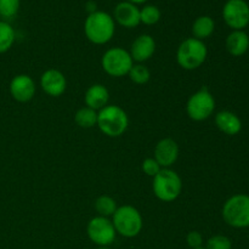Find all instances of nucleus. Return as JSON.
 I'll return each mask as SVG.
<instances>
[{
    "mask_svg": "<svg viewBox=\"0 0 249 249\" xmlns=\"http://www.w3.org/2000/svg\"><path fill=\"white\" fill-rule=\"evenodd\" d=\"M84 33L90 43L95 45H105L114 36L116 22L111 14L96 10L88 15L85 18Z\"/></svg>",
    "mask_w": 249,
    "mask_h": 249,
    "instance_id": "1",
    "label": "nucleus"
},
{
    "mask_svg": "<svg viewBox=\"0 0 249 249\" xmlns=\"http://www.w3.org/2000/svg\"><path fill=\"white\" fill-rule=\"evenodd\" d=\"M97 126L108 138H119L129 126V117L122 107L107 105L97 112Z\"/></svg>",
    "mask_w": 249,
    "mask_h": 249,
    "instance_id": "2",
    "label": "nucleus"
},
{
    "mask_svg": "<svg viewBox=\"0 0 249 249\" xmlns=\"http://www.w3.org/2000/svg\"><path fill=\"white\" fill-rule=\"evenodd\" d=\"M207 56L208 49L204 41L194 36L182 40L177 50L178 65L186 71H195L201 67L206 62Z\"/></svg>",
    "mask_w": 249,
    "mask_h": 249,
    "instance_id": "3",
    "label": "nucleus"
},
{
    "mask_svg": "<svg viewBox=\"0 0 249 249\" xmlns=\"http://www.w3.org/2000/svg\"><path fill=\"white\" fill-rule=\"evenodd\" d=\"M152 179L153 194L160 201L169 203L181 195L182 180L175 170L170 168H162Z\"/></svg>",
    "mask_w": 249,
    "mask_h": 249,
    "instance_id": "4",
    "label": "nucleus"
},
{
    "mask_svg": "<svg viewBox=\"0 0 249 249\" xmlns=\"http://www.w3.org/2000/svg\"><path fill=\"white\" fill-rule=\"evenodd\" d=\"M221 216L233 229L249 228V196L236 194L226 199L221 208Z\"/></svg>",
    "mask_w": 249,
    "mask_h": 249,
    "instance_id": "5",
    "label": "nucleus"
},
{
    "mask_svg": "<svg viewBox=\"0 0 249 249\" xmlns=\"http://www.w3.org/2000/svg\"><path fill=\"white\" fill-rule=\"evenodd\" d=\"M112 224L117 235L126 238L136 237L141 232L143 220L141 213L133 206L118 207L112 215Z\"/></svg>",
    "mask_w": 249,
    "mask_h": 249,
    "instance_id": "6",
    "label": "nucleus"
},
{
    "mask_svg": "<svg viewBox=\"0 0 249 249\" xmlns=\"http://www.w3.org/2000/svg\"><path fill=\"white\" fill-rule=\"evenodd\" d=\"M133 65L134 61L129 51L121 46H114L106 50L101 58L102 70L106 74L113 78L128 75Z\"/></svg>",
    "mask_w": 249,
    "mask_h": 249,
    "instance_id": "7",
    "label": "nucleus"
},
{
    "mask_svg": "<svg viewBox=\"0 0 249 249\" xmlns=\"http://www.w3.org/2000/svg\"><path fill=\"white\" fill-rule=\"evenodd\" d=\"M215 111V99L208 88L203 87L189 97L186 113L195 122L207 121Z\"/></svg>",
    "mask_w": 249,
    "mask_h": 249,
    "instance_id": "8",
    "label": "nucleus"
},
{
    "mask_svg": "<svg viewBox=\"0 0 249 249\" xmlns=\"http://www.w3.org/2000/svg\"><path fill=\"white\" fill-rule=\"evenodd\" d=\"M89 240L97 247H109L117 237L112 220L105 216H94L87 225Z\"/></svg>",
    "mask_w": 249,
    "mask_h": 249,
    "instance_id": "9",
    "label": "nucleus"
},
{
    "mask_svg": "<svg viewBox=\"0 0 249 249\" xmlns=\"http://www.w3.org/2000/svg\"><path fill=\"white\" fill-rule=\"evenodd\" d=\"M221 15L226 26L232 31H245L249 24V4L246 0H228Z\"/></svg>",
    "mask_w": 249,
    "mask_h": 249,
    "instance_id": "10",
    "label": "nucleus"
},
{
    "mask_svg": "<svg viewBox=\"0 0 249 249\" xmlns=\"http://www.w3.org/2000/svg\"><path fill=\"white\" fill-rule=\"evenodd\" d=\"M10 94L17 102H29L36 91V83L28 74H17L10 82Z\"/></svg>",
    "mask_w": 249,
    "mask_h": 249,
    "instance_id": "11",
    "label": "nucleus"
},
{
    "mask_svg": "<svg viewBox=\"0 0 249 249\" xmlns=\"http://www.w3.org/2000/svg\"><path fill=\"white\" fill-rule=\"evenodd\" d=\"M112 17H113L116 23L128 29L135 28V27H138L141 23L140 9H139V6L126 1V0L118 2L114 6Z\"/></svg>",
    "mask_w": 249,
    "mask_h": 249,
    "instance_id": "12",
    "label": "nucleus"
},
{
    "mask_svg": "<svg viewBox=\"0 0 249 249\" xmlns=\"http://www.w3.org/2000/svg\"><path fill=\"white\" fill-rule=\"evenodd\" d=\"M40 87L49 96L58 97L67 89V79L61 71L50 68L41 74Z\"/></svg>",
    "mask_w": 249,
    "mask_h": 249,
    "instance_id": "13",
    "label": "nucleus"
},
{
    "mask_svg": "<svg viewBox=\"0 0 249 249\" xmlns=\"http://www.w3.org/2000/svg\"><path fill=\"white\" fill-rule=\"evenodd\" d=\"M153 158L162 168H170L179 158V145L170 138H164L157 142Z\"/></svg>",
    "mask_w": 249,
    "mask_h": 249,
    "instance_id": "14",
    "label": "nucleus"
},
{
    "mask_svg": "<svg viewBox=\"0 0 249 249\" xmlns=\"http://www.w3.org/2000/svg\"><path fill=\"white\" fill-rule=\"evenodd\" d=\"M156 51V41L152 36L150 34H141L135 40L133 41L130 46L131 58L134 62L142 63L145 61L150 60Z\"/></svg>",
    "mask_w": 249,
    "mask_h": 249,
    "instance_id": "15",
    "label": "nucleus"
},
{
    "mask_svg": "<svg viewBox=\"0 0 249 249\" xmlns=\"http://www.w3.org/2000/svg\"><path fill=\"white\" fill-rule=\"evenodd\" d=\"M214 121H215L216 128L225 135L235 136L242 130V121L237 114L231 111L224 109V111L218 112Z\"/></svg>",
    "mask_w": 249,
    "mask_h": 249,
    "instance_id": "16",
    "label": "nucleus"
},
{
    "mask_svg": "<svg viewBox=\"0 0 249 249\" xmlns=\"http://www.w3.org/2000/svg\"><path fill=\"white\" fill-rule=\"evenodd\" d=\"M84 101L87 107L95 109V111H101L104 107L108 105L109 92L107 88L102 84H92L88 88L84 95Z\"/></svg>",
    "mask_w": 249,
    "mask_h": 249,
    "instance_id": "17",
    "label": "nucleus"
},
{
    "mask_svg": "<svg viewBox=\"0 0 249 249\" xmlns=\"http://www.w3.org/2000/svg\"><path fill=\"white\" fill-rule=\"evenodd\" d=\"M226 50L235 57H241L249 50V36L245 31H232L225 40Z\"/></svg>",
    "mask_w": 249,
    "mask_h": 249,
    "instance_id": "18",
    "label": "nucleus"
},
{
    "mask_svg": "<svg viewBox=\"0 0 249 249\" xmlns=\"http://www.w3.org/2000/svg\"><path fill=\"white\" fill-rule=\"evenodd\" d=\"M215 31V21L208 15L198 16L192 23V36L194 38L203 41L209 38Z\"/></svg>",
    "mask_w": 249,
    "mask_h": 249,
    "instance_id": "19",
    "label": "nucleus"
},
{
    "mask_svg": "<svg viewBox=\"0 0 249 249\" xmlns=\"http://www.w3.org/2000/svg\"><path fill=\"white\" fill-rule=\"evenodd\" d=\"M74 122L83 129L94 128L97 124V111L90 107H82L74 114Z\"/></svg>",
    "mask_w": 249,
    "mask_h": 249,
    "instance_id": "20",
    "label": "nucleus"
},
{
    "mask_svg": "<svg viewBox=\"0 0 249 249\" xmlns=\"http://www.w3.org/2000/svg\"><path fill=\"white\" fill-rule=\"evenodd\" d=\"M94 207L99 216H105V218H109V216L113 215L118 208L116 199L108 195H101V196L97 197Z\"/></svg>",
    "mask_w": 249,
    "mask_h": 249,
    "instance_id": "21",
    "label": "nucleus"
},
{
    "mask_svg": "<svg viewBox=\"0 0 249 249\" xmlns=\"http://www.w3.org/2000/svg\"><path fill=\"white\" fill-rule=\"evenodd\" d=\"M16 39V32L7 21L0 19V53H4L12 48Z\"/></svg>",
    "mask_w": 249,
    "mask_h": 249,
    "instance_id": "22",
    "label": "nucleus"
},
{
    "mask_svg": "<svg viewBox=\"0 0 249 249\" xmlns=\"http://www.w3.org/2000/svg\"><path fill=\"white\" fill-rule=\"evenodd\" d=\"M162 17L160 7L156 5H143L140 9V22L145 26H155Z\"/></svg>",
    "mask_w": 249,
    "mask_h": 249,
    "instance_id": "23",
    "label": "nucleus"
},
{
    "mask_svg": "<svg viewBox=\"0 0 249 249\" xmlns=\"http://www.w3.org/2000/svg\"><path fill=\"white\" fill-rule=\"evenodd\" d=\"M129 78L133 83L138 85H143L146 83H148L151 78V72L145 65L142 63H136V65H133L131 70L129 71Z\"/></svg>",
    "mask_w": 249,
    "mask_h": 249,
    "instance_id": "24",
    "label": "nucleus"
},
{
    "mask_svg": "<svg viewBox=\"0 0 249 249\" xmlns=\"http://www.w3.org/2000/svg\"><path fill=\"white\" fill-rule=\"evenodd\" d=\"M21 5V0H0V17L4 19L14 18Z\"/></svg>",
    "mask_w": 249,
    "mask_h": 249,
    "instance_id": "25",
    "label": "nucleus"
},
{
    "mask_svg": "<svg viewBox=\"0 0 249 249\" xmlns=\"http://www.w3.org/2000/svg\"><path fill=\"white\" fill-rule=\"evenodd\" d=\"M206 249H232V242L225 235H214L207 241Z\"/></svg>",
    "mask_w": 249,
    "mask_h": 249,
    "instance_id": "26",
    "label": "nucleus"
},
{
    "mask_svg": "<svg viewBox=\"0 0 249 249\" xmlns=\"http://www.w3.org/2000/svg\"><path fill=\"white\" fill-rule=\"evenodd\" d=\"M141 168H142V172L151 178H155L160 172V169H162L160 163L153 157L146 158L142 162V164H141Z\"/></svg>",
    "mask_w": 249,
    "mask_h": 249,
    "instance_id": "27",
    "label": "nucleus"
},
{
    "mask_svg": "<svg viewBox=\"0 0 249 249\" xmlns=\"http://www.w3.org/2000/svg\"><path fill=\"white\" fill-rule=\"evenodd\" d=\"M186 243L191 249L203 247V236L198 231H190L186 236Z\"/></svg>",
    "mask_w": 249,
    "mask_h": 249,
    "instance_id": "28",
    "label": "nucleus"
},
{
    "mask_svg": "<svg viewBox=\"0 0 249 249\" xmlns=\"http://www.w3.org/2000/svg\"><path fill=\"white\" fill-rule=\"evenodd\" d=\"M126 1L131 2V4L140 5V4H145V2H147V0H126Z\"/></svg>",
    "mask_w": 249,
    "mask_h": 249,
    "instance_id": "29",
    "label": "nucleus"
},
{
    "mask_svg": "<svg viewBox=\"0 0 249 249\" xmlns=\"http://www.w3.org/2000/svg\"><path fill=\"white\" fill-rule=\"evenodd\" d=\"M95 249H111L109 247H97V248H95Z\"/></svg>",
    "mask_w": 249,
    "mask_h": 249,
    "instance_id": "30",
    "label": "nucleus"
},
{
    "mask_svg": "<svg viewBox=\"0 0 249 249\" xmlns=\"http://www.w3.org/2000/svg\"><path fill=\"white\" fill-rule=\"evenodd\" d=\"M197 249H206L204 247H201V248H197Z\"/></svg>",
    "mask_w": 249,
    "mask_h": 249,
    "instance_id": "31",
    "label": "nucleus"
}]
</instances>
